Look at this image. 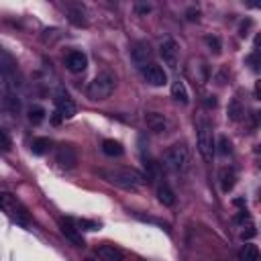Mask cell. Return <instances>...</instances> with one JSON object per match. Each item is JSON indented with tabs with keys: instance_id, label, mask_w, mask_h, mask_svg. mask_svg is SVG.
<instances>
[{
	"instance_id": "cell-1",
	"label": "cell",
	"mask_w": 261,
	"mask_h": 261,
	"mask_svg": "<svg viewBox=\"0 0 261 261\" xmlns=\"http://www.w3.org/2000/svg\"><path fill=\"white\" fill-rule=\"evenodd\" d=\"M100 176L109 184L123 188V190H139L145 184V176L133 168H113V170H100Z\"/></svg>"
},
{
	"instance_id": "cell-2",
	"label": "cell",
	"mask_w": 261,
	"mask_h": 261,
	"mask_svg": "<svg viewBox=\"0 0 261 261\" xmlns=\"http://www.w3.org/2000/svg\"><path fill=\"white\" fill-rule=\"evenodd\" d=\"M0 211L7 217H11L17 225H29L31 223V215L27 211V206L11 192H0Z\"/></svg>"
},
{
	"instance_id": "cell-3",
	"label": "cell",
	"mask_w": 261,
	"mask_h": 261,
	"mask_svg": "<svg viewBox=\"0 0 261 261\" xmlns=\"http://www.w3.org/2000/svg\"><path fill=\"white\" fill-rule=\"evenodd\" d=\"M196 143H198V151L202 155L204 162H213L215 158V137H213V127L208 123L206 117H200L196 121Z\"/></svg>"
},
{
	"instance_id": "cell-4",
	"label": "cell",
	"mask_w": 261,
	"mask_h": 261,
	"mask_svg": "<svg viewBox=\"0 0 261 261\" xmlns=\"http://www.w3.org/2000/svg\"><path fill=\"white\" fill-rule=\"evenodd\" d=\"M115 88H117V78H115V74L102 72V74H98V76L90 82L86 94H88V98L94 100V102H96V100H107V98L115 92Z\"/></svg>"
},
{
	"instance_id": "cell-5",
	"label": "cell",
	"mask_w": 261,
	"mask_h": 261,
	"mask_svg": "<svg viewBox=\"0 0 261 261\" xmlns=\"http://www.w3.org/2000/svg\"><path fill=\"white\" fill-rule=\"evenodd\" d=\"M164 162H166V166H168L172 172L184 174V172L190 170V162H192L190 149H188L184 143H176V145H172V147L166 151Z\"/></svg>"
},
{
	"instance_id": "cell-6",
	"label": "cell",
	"mask_w": 261,
	"mask_h": 261,
	"mask_svg": "<svg viewBox=\"0 0 261 261\" xmlns=\"http://www.w3.org/2000/svg\"><path fill=\"white\" fill-rule=\"evenodd\" d=\"M0 72L7 78L9 88L11 86H21V74H19V66L17 60L9 54L7 49H0Z\"/></svg>"
},
{
	"instance_id": "cell-7",
	"label": "cell",
	"mask_w": 261,
	"mask_h": 261,
	"mask_svg": "<svg viewBox=\"0 0 261 261\" xmlns=\"http://www.w3.org/2000/svg\"><path fill=\"white\" fill-rule=\"evenodd\" d=\"M56 113L60 115V119H72L76 115V102L70 98V94L64 88H58L56 92Z\"/></svg>"
},
{
	"instance_id": "cell-8",
	"label": "cell",
	"mask_w": 261,
	"mask_h": 261,
	"mask_svg": "<svg viewBox=\"0 0 261 261\" xmlns=\"http://www.w3.org/2000/svg\"><path fill=\"white\" fill-rule=\"evenodd\" d=\"M131 60L135 62L137 68H147L149 64H153V47L147 41H139L133 45L131 49Z\"/></svg>"
},
{
	"instance_id": "cell-9",
	"label": "cell",
	"mask_w": 261,
	"mask_h": 261,
	"mask_svg": "<svg viewBox=\"0 0 261 261\" xmlns=\"http://www.w3.org/2000/svg\"><path fill=\"white\" fill-rule=\"evenodd\" d=\"M141 72H143V78H145V82H147L149 86L160 88V86H166V84H168V74H166V70H164L162 66H158V64H149V66L143 68Z\"/></svg>"
},
{
	"instance_id": "cell-10",
	"label": "cell",
	"mask_w": 261,
	"mask_h": 261,
	"mask_svg": "<svg viewBox=\"0 0 261 261\" xmlns=\"http://www.w3.org/2000/svg\"><path fill=\"white\" fill-rule=\"evenodd\" d=\"M160 56L164 58V64L172 70L178 68V43L174 39H164L160 43Z\"/></svg>"
},
{
	"instance_id": "cell-11",
	"label": "cell",
	"mask_w": 261,
	"mask_h": 261,
	"mask_svg": "<svg viewBox=\"0 0 261 261\" xmlns=\"http://www.w3.org/2000/svg\"><path fill=\"white\" fill-rule=\"evenodd\" d=\"M56 162L60 164V168L72 170L78 164V153H76V149L72 145H60L58 153H56Z\"/></svg>"
},
{
	"instance_id": "cell-12",
	"label": "cell",
	"mask_w": 261,
	"mask_h": 261,
	"mask_svg": "<svg viewBox=\"0 0 261 261\" xmlns=\"http://www.w3.org/2000/svg\"><path fill=\"white\" fill-rule=\"evenodd\" d=\"M145 125H147V129H149L151 133H155V135H162V133L168 131V119H166V115H162V113H147V115H145Z\"/></svg>"
},
{
	"instance_id": "cell-13",
	"label": "cell",
	"mask_w": 261,
	"mask_h": 261,
	"mask_svg": "<svg viewBox=\"0 0 261 261\" xmlns=\"http://www.w3.org/2000/svg\"><path fill=\"white\" fill-rule=\"evenodd\" d=\"M60 229H62L64 237H66L70 243H74L76 247H84V239H82L80 231L76 229V225H74L70 219H60Z\"/></svg>"
},
{
	"instance_id": "cell-14",
	"label": "cell",
	"mask_w": 261,
	"mask_h": 261,
	"mask_svg": "<svg viewBox=\"0 0 261 261\" xmlns=\"http://www.w3.org/2000/svg\"><path fill=\"white\" fill-rule=\"evenodd\" d=\"M66 68L74 74H82L88 68V58L82 54V51H70L66 58Z\"/></svg>"
},
{
	"instance_id": "cell-15",
	"label": "cell",
	"mask_w": 261,
	"mask_h": 261,
	"mask_svg": "<svg viewBox=\"0 0 261 261\" xmlns=\"http://www.w3.org/2000/svg\"><path fill=\"white\" fill-rule=\"evenodd\" d=\"M98 257L102 261H125V251L117 245H111V243H104L98 247Z\"/></svg>"
},
{
	"instance_id": "cell-16",
	"label": "cell",
	"mask_w": 261,
	"mask_h": 261,
	"mask_svg": "<svg viewBox=\"0 0 261 261\" xmlns=\"http://www.w3.org/2000/svg\"><path fill=\"white\" fill-rule=\"evenodd\" d=\"M219 180H221V190H223L225 194H229V192L235 188L237 176H235V172H233L231 168H223L221 174H219Z\"/></svg>"
},
{
	"instance_id": "cell-17",
	"label": "cell",
	"mask_w": 261,
	"mask_h": 261,
	"mask_svg": "<svg viewBox=\"0 0 261 261\" xmlns=\"http://www.w3.org/2000/svg\"><path fill=\"white\" fill-rule=\"evenodd\" d=\"M66 13H68V19L76 25V27H86V13H84V9L82 7H74V5H68V9H66Z\"/></svg>"
},
{
	"instance_id": "cell-18",
	"label": "cell",
	"mask_w": 261,
	"mask_h": 261,
	"mask_svg": "<svg viewBox=\"0 0 261 261\" xmlns=\"http://www.w3.org/2000/svg\"><path fill=\"white\" fill-rule=\"evenodd\" d=\"M158 200L164 206H174L176 204V194H174V190L168 184H160L158 186Z\"/></svg>"
},
{
	"instance_id": "cell-19",
	"label": "cell",
	"mask_w": 261,
	"mask_h": 261,
	"mask_svg": "<svg viewBox=\"0 0 261 261\" xmlns=\"http://www.w3.org/2000/svg\"><path fill=\"white\" fill-rule=\"evenodd\" d=\"M102 151H104V155H109V158H121L123 155V145L119 141H115V139H107L102 143Z\"/></svg>"
},
{
	"instance_id": "cell-20",
	"label": "cell",
	"mask_w": 261,
	"mask_h": 261,
	"mask_svg": "<svg viewBox=\"0 0 261 261\" xmlns=\"http://www.w3.org/2000/svg\"><path fill=\"white\" fill-rule=\"evenodd\" d=\"M172 96H174L178 102L188 104L190 96H188V90H186V86H184V82H182V80H176V82L172 84Z\"/></svg>"
},
{
	"instance_id": "cell-21",
	"label": "cell",
	"mask_w": 261,
	"mask_h": 261,
	"mask_svg": "<svg viewBox=\"0 0 261 261\" xmlns=\"http://www.w3.org/2000/svg\"><path fill=\"white\" fill-rule=\"evenodd\" d=\"M49 147H51V141H49L47 137H37V139H33V143H31V151H33L35 155H45V153L49 151Z\"/></svg>"
},
{
	"instance_id": "cell-22",
	"label": "cell",
	"mask_w": 261,
	"mask_h": 261,
	"mask_svg": "<svg viewBox=\"0 0 261 261\" xmlns=\"http://www.w3.org/2000/svg\"><path fill=\"white\" fill-rule=\"evenodd\" d=\"M241 261H259V249L253 243H247L241 249Z\"/></svg>"
},
{
	"instance_id": "cell-23",
	"label": "cell",
	"mask_w": 261,
	"mask_h": 261,
	"mask_svg": "<svg viewBox=\"0 0 261 261\" xmlns=\"http://www.w3.org/2000/svg\"><path fill=\"white\" fill-rule=\"evenodd\" d=\"M245 115V111H243V107H241V102L235 98V100H231V104H229V119L231 121H241V117Z\"/></svg>"
},
{
	"instance_id": "cell-24",
	"label": "cell",
	"mask_w": 261,
	"mask_h": 261,
	"mask_svg": "<svg viewBox=\"0 0 261 261\" xmlns=\"http://www.w3.org/2000/svg\"><path fill=\"white\" fill-rule=\"evenodd\" d=\"M45 109L43 107H31L29 109V121L33 123V125H41L43 121H45Z\"/></svg>"
},
{
	"instance_id": "cell-25",
	"label": "cell",
	"mask_w": 261,
	"mask_h": 261,
	"mask_svg": "<svg viewBox=\"0 0 261 261\" xmlns=\"http://www.w3.org/2000/svg\"><path fill=\"white\" fill-rule=\"evenodd\" d=\"M9 82L7 78L3 76V72H0V107H5V104L9 102Z\"/></svg>"
},
{
	"instance_id": "cell-26",
	"label": "cell",
	"mask_w": 261,
	"mask_h": 261,
	"mask_svg": "<svg viewBox=\"0 0 261 261\" xmlns=\"http://www.w3.org/2000/svg\"><path fill=\"white\" fill-rule=\"evenodd\" d=\"M219 151L223 153V155H229L233 149H231V141L223 135V137H219Z\"/></svg>"
},
{
	"instance_id": "cell-27",
	"label": "cell",
	"mask_w": 261,
	"mask_h": 261,
	"mask_svg": "<svg viewBox=\"0 0 261 261\" xmlns=\"http://www.w3.org/2000/svg\"><path fill=\"white\" fill-rule=\"evenodd\" d=\"M78 227H80V229H86V231H98V229H100V225H98V223H94V221H86V219H80V221H78Z\"/></svg>"
},
{
	"instance_id": "cell-28",
	"label": "cell",
	"mask_w": 261,
	"mask_h": 261,
	"mask_svg": "<svg viewBox=\"0 0 261 261\" xmlns=\"http://www.w3.org/2000/svg\"><path fill=\"white\" fill-rule=\"evenodd\" d=\"M206 45L211 47V51H215V54H221V41H219V37H206Z\"/></svg>"
},
{
	"instance_id": "cell-29",
	"label": "cell",
	"mask_w": 261,
	"mask_h": 261,
	"mask_svg": "<svg viewBox=\"0 0 261 261\" xmlns=\"http://www.w3.org/2000/svg\"><path fill=\"white\" fill-rule=\"evenodd\" d=\"M0 149H5V151L11 149V139H9V135L3 129H0Z\"/></svg>"
},
{
	"instance_id": "cell-30",
	"label": "cell",
	"mask_w": 261,
	"mask_h": 261,
	"mask_svg": "<svg viewBox=\"0 0 261 261\" xmlns=\"http://www.w3.org/2000/svg\"><path fill=\"white\" fill-rule=\"evenodd\" d=\"M135 13L141 15V17H145V15L151 13V7H149V5H143V3H137V5H135Z\"/></svg>"
},
{
	"instance_id": "cell-31",
	"label": "cell",
	"mask_w": 261,
	"mask_h": 261,
	"mask_svg": "<svg viewBox=\"0 0 261 261\" xmlns=\"http://www.w3.org/2000/svg\"><path fill=\"white\" fill-rule=\"evenodd\" d=\"M186 17H188V21H198V17H200V11H198V9H188Z\"/></svg>"
},
{
	"instance_id": "cell-32",
	"label": "cell",
	"mask_w": 261,
	"mask_h": 261,
	"mask_svg": "<svg viewBox=\"0 0 261 261\" xmlns=\"http://www.w3.org/2000/svg\"><path fill=\"white\" fill-rule=\"evenodd\" d=\"M206 107H213V109H215V107H217V98H215V96H208V98H206Z\"/></svg>"
},
{
	"instance_id": "cell-33",
	"label": "cell",
	"mask_w": 261,
	"mask_h": 261,
	"mask_svg": "<svg viewBox=\"0 0 261 261\" xmlns=\"http://www.w3.org/2000/svg\"><path fill=\"white\" fill-rule=\"evenodd\" d=\"M255 235V231H253V227H249V231L247 233H243V239H251Z\"/></svg>"
},
{
	"instance_id": "cell-34",
	"label": "cell",
	"mask_w": 261,
	"mask_h": 261,
	"mask_svg": "<svg viewBox=\"0 0 261 261\" xmlns=\"http://www.w3.org/2000/svg\"><path fill=\"white\" fill-rule=\"evenodd\" d=\"M86 261H96V259H86Z\"/></svg>"
}]
</instances>
